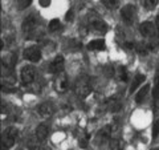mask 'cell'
<instances>
[{
  "mask_svg": "<svg viewBox=\"0 0 159 150\" xmlns=\"http://www.w3.org/2000/svg\"><path fill=\"white\" fill-rule=\"evenodd\" d=\"M41 7H49L51 6V0H39Z\"/></svg>",
  "mask_w": 159,
  "mask_h": 150,
  "instance_id": "cb8c5ba5",
  "label": "cell"
},
{
  "mask_svg": "<svg viewBox=\"0 0 159 150\" xmlns=\"http://www.w3.org/2000/svg\"><path fill=\"white\" fill-rule=\"evenodd\" d=\"M139 29H141V33H142L145 37H147V39H155V37H157L158 27H157V24H154V23H151V21H145V23H142L141 27H139Z\"/></svg>",
  "mask_w": 159,
  "mask_h": 150,
  "instance_id": "277c9868",
  "label": "cell"
},
{
  "mask_svg": "<svg viewBox=\"0 0 159 150\" xmlns=\"http://www.w3.org/2000/svg\"><path fill=\"white\" fill-rule=\"evenodd\" d=\"M158 2L159 0H145V7L148 8V9H152V8L157 7Z\"/></svg>",
  "mask_w": 159,
  "mask_h": 150,
  "instance_id": "7402d4cb",
  "label": "cell"
},
{
  "mask_svg": "<svg viewBox=\"0 0 159 150\" xmlns=\"http://www.w3.org/2000/svg\"><path fill=\"white\" fill-rule=\"evenodd\" d=\"M119 2L121 0H102V4L107 9H116L119 6Z\"/></svg>",
  "mask_w": 159,
  "mask_h": 150,
  "instance_id": "ac0fdd59",
  "label": "cell"
},
{
  "mask_svg": "<svg viewBox=\"0 0 159 150\" xmlns=\"http://www.w3.org/2000/svg\"><path fill=\"white\" fill-rule=\"evenodd\" d=\"M92 80L86 74L80 76L76 81V87H74V92L78 97H88L92 93Z\"/></svg>",
  "mask_w": 159,
  "mask_h": 150,
  "instance_id": "6da1fadb",
  "label": "cell"
},
{
  "mask_svg": "<svg viewBox=\"0 0 159 150\" xmlns=\"http://www.w3.org/2000/svg\"><path fill=\"white\" fill-rule=\"evenodd\" d=\"M158 134H159V121L154 122V125H152V137L155 138Z\"/></svg>",
  "mask_w": 159,
  "mask_h": 150,
  "instance_id": "603a6c76",
  "label": "cell"
},
{
  "mask_svg": "<svg viewBox=\"0 0 159 150\" xmlns=\"http://www.w3.org/2000/svg\"><path fill=\"white\" fill-rule=\"evenodd\" d=\"M49 134V125L48 124H40L39 126L36 128V132H34V137H36V139L39 142H43L44 139H45L48 137Z\"/></svg>",
  "mask_w": 159,
  "mask_h": 150,
  "instance_id": "30bf717a",
  "label": "cell"
},
{
  "mask_svg": "<svg viewBox=\"0 0 159 150\" xmlns=\"http://www.w3.org/2000/svg\"><path fill=\"white\" fill-rule=\"evenodd\" d=\"M135 12H137V9H135V7H134L133 4H127V6H125L121 9V17H122L123 21L127 24V26H131V24L134 23Z\"/></svg>",
  "mask_w": 159,
  "mask_h": 150,
  "instance_id": "5b68a950",
  "label": "cell"
},
{
  "mask_svg": "<svg viewBox=\"0 0 159 150\" xmlns=\"http://www.w3.org/2000/svg\"><path fill=\"white\" fill-rule=\"evenodd\" d=\"M32 4V0H17L16 2V6H17V9L23 11V9H27L29 6Z\"/></svg>",
  "mask_w": 159,
  "mask_h": 150,
  "instance_id": "44dd1931",
  "label": "cell"
},
{
  "mask_svg": "<svg viewBox=\"0 0 159 150\" xmlns=\"http://www.w3.org/2000/svg\"><path fill=\"white\" fill-rule=\"evenodd\" d=\"M148 91H150V84H145V85H143V87L141 88V91H139V92L135 94V102H137V104L143 102V100L146 98Z\"/></svg>",
  "mask_w": 159,
  "mask_h": 150,
  "instance_id": "9a60e30c",
  "label": "cell"
},
{
  "mask_svg": "<svg viewBox=\"0 0 159 150\" xmlns=\"http://www.w3.org/2000/svg\"><path fill=\"white\" fill-rule=\"evenodd\" d=\"M36 26H37V17L34 16V15H29V16H27L25 19H24L21 27H23V31L27 35H29V33H32L34 31Z\"/></svg>",
  "mask_w": 159,
  "mask_h": 150,
  "instance_id": "ba28073f",
  "label": "cell"
},
{
  "mask_svg": "<svg viewBox=\"0 0 159 150\" xmlns=\"http://www.w3.org/2000/svg\"><path fill=\"white\" fill-rule=\"evenodd\" d=\"M24 57H25L28 61L31 63H39L40 60H41V51H40V48L36 47V45H32V47H28L24 49Z\"/></svg>",
  "mask_w": 159,
  "mask_h": 150,
  "instance_id": "8992f818",
  "label": "cell"
},
{
  "mask_svg": "<svg viewBox=\"0 0 159 150\" xmlns=\"http://www.w3.org/2000/svg\"><path fill=\"white\" fill-rule=\"evenodd\" d=\"M146 80V76L145 74H137L135 77H134L133 82H131V87H130V92L133 93L134 91H137L138 87H141V85L143 84V81Z\"/></svg>",
  "mask_w": 159,
  "mask_h": 150,
  "instance_id": "2e32d148",
  "label": "cell"
},
{
  "mask_svg": "<svg viewBox=\"0 0 159 150\" xmlns=\"http://www.w3.org/2000/svg\"><path fill=\"white\" fill-rule=\"evenodd\" d=\"M53 105L51 102H41L37 106V113H39V116H41L43 118H48V117H51L52 114H53Z\"/></svg>",
  "mask_w": 159,
  "mask_h": 150,
  "instance_id": "9c48e42d",
  "label": "cell"
},
{
  "mask_svg": "<svg viewBox=\"0 0 159 150\" xmlns=\"http://www.w3.org/2000/svg\"><path fill=\"white\" fill-rule=\"evenodd\" d=\"M19 136V130L16 128H8L6 133L3 134V142H2V146L4 148H12L15 142H16V138Z\"/></svg>",
  "mask_w": 159,
  "mask_h": 150,
  "instance_id": "3957f363",
  "label": "cell"
},
{
  "mask_svg": "<svg viewBox=\"0 0 159 150\" xmlns=\"http://www.w3.org/2000/svg\"><path fill=\"white\" fill-rule=\"evenodd\" d=\"M48 28H49V31L56 32V31H58V29H61V23H60L58 19H53V20H51Z\"/></svg>",
  "mask_w": 159,
  "mask_h": 150,
  "instance_id": "d6986e66",
  "label": "cell"
},
{
  "mask_svg": "<svg viewBox=\"0 0 159 150\" xmlns=\"http://www.w3.org/2000/svg\"><path fill=\"white\" fill-rule=\"evenodd\" d=\"M88 48L90 49V51H103V49L106 48V44H105V40L102 39H97V40H92L90 43H89Z\"/></svg>",
  "mask_w": 159,
  "mask_h": 150,
  "instance_id": "5bb4252c",
  "label": "cell"
},
{
  "mask_svg": "<svg viewBox=\"0 0 159 150\" xmlns=\"http://www.w3.org/2000/svg\"><path fill=\"white\" fill-rule=\"evenodd\" d=\"M152 97L154 101H159V72L155 76V81H154V92H152Z\"/></svg>",
  "mask_w": 159,
  "mask_h": 150,
  "instance_id": "e0dca14e",
  "label": "cell"
},
{
  "mask_svg": "<svg viewBox=\"0 0 159 150\" xmlns=\"http://www.w3.org/2000/svg\"><path fill=\"white\" fill-rule=\"evenodd\" d=\"M36 78V71L32 65H25L21 68L20 71V80H21V84L23 85H29L34 81Z\"/></svg>",
  "mask_w": 159,
  "mask_h": 150,
  "instance_id": "7a4b0ae2",
  "label": "cell"
},
{
  "mask_svg": "<svg viewBox=\"0 0 159 150\" xmlns=\"http://www.w3.org/2000/svg\"><path fill=\"white\" fill-rule=\"evenodd\" d=\"M69 87V81H68V77L66 76H64L62 73H60L57 78H56V89L58 92H65L66 89Z\"/></svg>",
  "mask_w": 159,
  "mask_h": 150,
  "instance_id": "7c38bea8",
  "label": "cell"
},
{
  "mask_svg": "<svg viewBox=\"0 0 159 150\" xmlns=\"http://www.w3.org/2000/svg\"><path fill=\"white\" fill-rule=\"evenodd\" d=\"M155 24H157V27H158V29H159V15L157 16V21H155Z\"/></svg>",
  "mask_w": 159,
  "mask_h": 150,
  "instance_id": "484cf974",
  "label": "cell"
},
{
  "mask_svg": "<svg viewBox=\"0 0 159 150\" xmlns=\"http://www.w3.org/2000/svg\"><path fill=\"white\" fill-rule=\"evenodd\" d=\"M106 108L109 109V112L116 113V112H119V110H121L122 104H121V101H119V98H117V97H111V98H109L107 101H106Z\"/></svg>",
  "mask_w": 159,
  "mask_h": 150,
  "instance_id": "4fadbf2b",
  "label": "cell"
},
{
  "mask_svg": "<svg viewBox=\"0 0 159 150\" xmlns=\"http://www.w3.org/2000/svg\"><path fill=\"white\" fill-rule=\"evenodd\" d=\"M118 77H119L121 81H127L129 80V73H127V69L125 67L118 68Z\"/></svg>",
  "mask_w": 159,
  "mask_h": 150,
  "instance_id": "ffe728a7",
  "label": "cell"
},
{
  "mask_svg": "<svg viewBox=\"0 0 159 150\" xmlns=\"http://www.w3.org/2000/svg\"><path fill=\"white\" fill-rule=\"evenodd\" d=\"M152 150H159V149H152Z\"/></svg>",
  "mask_w": 159,
  "mask_h": 150,
  "instance_id": "4316f807",
  "label": "cell"
},
{
  "mask_svg": "<svg viewBox=\"0 0 159 150\" xmlns=\"http://www.w3.org/2000/svg\"><path fill=\"white\" fill-rule=\"evenodd\" d=\"M90 28L97 33H105L107 31L106 23L103 21V20H101V19H93L90 21Z\"/></svg>",
  "mask_w": 159,
  "mask_h": 150,
  "instance_id": "8fae6325",
  "label": "cell"
},
{
  "mask_svg": "<svg viewBox=\"0 0 159 150\" xmlns=\"http://www.w3.org/2000/svg\"><path fill=\"white\" fill-rule=\"evenodd\" d=\"M64 65H65V60L62 56H56L53 61L49 64V72L53 74H60L64 71Z\"/></svg>",
  "mask_w": 159,
  "mask_h": 150,
  "instance_id": "52a82bcc",
  "label": "cell"
},
{
  "mask_svg": "<svg viewBox=\"0 0 159 150\" xmlns=\"http://www.w3.org/2000/svg\"><path fill=\"white\" fill-rule=\"evenodd\" d=\"M65 19H66V20H69V21H70V20H73V11H72V9H69V11H68Z\"/></svg>",
  "mask_w": 159,
  "mask_h": 150,
  "instance_id": "d4e9b609",
  "label": "cell"
}]
</instances>
